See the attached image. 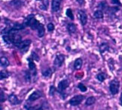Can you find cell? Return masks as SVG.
<instances>
[{"label":"cell","instance_id":"cell-28","mask_svg":"<svg viewBox=\"0 0 122 110\" xmlns=\"http://www.w3.org/2000/svg\"><path fill=\"white\" fill-rule=\"evenodd\" d=\"M25 79L27 82H30L31 81V74L29 71H26L25 73Z\"/></svg>","mask_w":122,"mask_h":110},{"label":"cell","instance_id":"cell-1","mask_svg":"<svg viewBox=\"0 0 122 110\" xmlns=\"http://www.w3.org/2000/svg\"><path fill=\"white\" fill-rule=\"evenodd\" d=\"M120 82L117 79H114L109 83V90L112 95H115L119 92Z\"/></svg>","mask_w":122,"mask_h":110},{"label":"cell","instance_id":"cell-34","mask_svg":"<svg viewBox=\"0 0 122 110\" xmlns=\"http://www.w3.org/2000/svg\"><path fill=\"white\" fill-rule=\"evenodd\" d=\"M120 103H121V105L122 106V93H121V97H120Z\"/></svg>","mask_w":122,"mask_h":110},{"label":"cell","instance_id":"cell-19","mask_svg":"<svg viewBox=\"0 0 122 110\" xmlns=\"http://www.w3.org/2000/svg\"><path fill=\"white\" fill-rule=\"evenodd\" d=\"M25 27V26L23 24H21V23H16L14 24V26H12V28L14 30H15L17 31H19V30H23Z\"/></svg>","mask_w":122,"mask_h":110},{"label":"cell","instance_id":"cell-14","mask_svg":"<svg viewBox=\"0 0 122 110\" xmlns=\"http://www.w3.org/2000/svg\"><path fill=\"white\" fill-rule=\"evenodd\" d=\"M29 68L30 69V71L32 72V73L33 75H36L37 74V70H36V64L34 63L33 61L30 60L29 62Z\"/></svg>","mask_w":122,"mask_h":110},{"label":"cell","instance_id":"cell-21","mask_svg":"<svg viewBox=\"0 0 122 110\" xmlns=\"http://www.w3.org/2000/svg\"><path fill=\"white\" fill-rule=\"evenodd\" d=\"M97 8H100V10H106L107 8V2L106 1H102L98 4Z\"/></svg>","mask_w":122,"mask_h":110},{"label":"cell","instance_id":"cell-12","mask_svg":"<svg viewBox=\"0 0 122 110\" xmlns=\"http://www.w3.org/2000/svg\"><path fill=\"white\" fill-rule=\"evenodd\" d=\"M37 30H38V36L39 37H43L45 35V26L43 24L41 23H39V25L37 28Z\"/></svg>","mask_w":122,"mask_h":110},{"label":"cell","instance_id":"cell-29","mask_svg":"<svg viewBox=\"0 0 122 110\" xmlns=\"http://www.w3.org/2000/svg\"><path fill=\"white\" fill-rule=\"evenodd\" d=\"M47 28H48V30L49 32H52L54 30V25L52 23H49L48 24V26H47Z\"/></svg>","mask_w":122,"mask_h":110},{"label":"cell","instance_id":"cell-31","mask_svg":"<svg viewBox=\"0 0 122 110\" xmlns=\"http://www.w3.org/2000/svg\"><path fill=\"white\" fill-rule=\"evenodd\" d=\"M55 92H56V88H54V86H51L50 88V95H51V96H54V95L55 94Z\"/></svg>","mask_w":122,"mask_h":110},{"label":"cell","instance_id":"cell-5","mask_svg":"<svg viewBox=\"0 0 122 110\" xmlns=\"http://www.w3.org/2000/svg\"><path fill=\"white\" fill-rule=\"evenodd\" d=\"M65 60V56L63 54H59L56 57V58L54 61V66L55 67H60Z\"/></svg>","mask_w":122,"mask_h":110},{"label":"cell","instance_id":"cell-9","mask_svg":"<svg viewBox=\"0 0 122 110\" xmlns=\"http://www.w3.org/2000/svg\"><path fill=\"white\" fill-rule=\"evenodd\" d=\"M41 97H42V94L39 90H36V91H34L32 93L30 96L29 97V101H35V100L39 99Z\"/></svg>","mask_w":122,"mask_h":110},{"label":"cell","instance_id":"cell-37","mask_svg":"<svg viewBox=\"0 0 122 110\" xmlns=\"http://www.w3.org/2000/svg\"><path fill=\"white\" fill-rule=\"evenodd\" d=\"M0 20H1V18H0Z\"/></svg>","mask_w":122,"mask_h":110},{"label":"cell","instance_id":"cell-16","mask_svg":"<svg viewBox=\"0 0 122 110\" xmlns=\"http://www.w3.org/2000/svg\"><path fill=\"white\" fill-rule=\"evenodd\" d=\"M109 45L106 42L102 43V44L100 45V52L101 54H103L104 52L109 51Z\"/></svg>","mask_w":122,"mask_h":110},{"label":"cell","instance_id":"cell-20","mask_svg":"<svg viewBox=\"0 0 122 110\" xmlns=\"http://www.w3.org/2000/svg\"><path fill=\"white\" fill-rule=\"evenodd\" d=\"M52 73H53V70L51 68H48V69H47L45 71L42 72V75H43L45 77H51Z\"/></svg>","mask_w":122,"mask_h":110},{"label":"cell","instance_id":"cell-27","mask_svg":"<svg viewBox=\"0 0 122 110\" xmlns=\"http://www.w3.org/2000/svg\"><path fill=\"white\" fill-rule=\"evenodd\" d=\"M27 110H43L42 107L41 106H30V107H26Z\"/></svg>","mask_w":122,"mask_h":110},{"label":"cell","instance_id":"cell-10","mask_svg":"<svg viewBox=\"0 0 122 110\" xmlns=\"http://www.w3.org/2000/svg\"><path fill=\"white\" fill-rule=\"evenodd\" d=\"M8 100H9V102H10V103L12 104V105H17V104L20 103V100H18V98L17 97V96H16L15 94H11V95H9Z\"/></svg>","mask_w":122,"mask_h":110},{"label":"cell","instance_id":"cell-30","mask_svg":"<svg viewBox=\"0 0 122 110\" xmlns=\"http://www.w3.org/2000/svg\"><path fill=\"white\" fill-rule=\"evenodd\" d=\"M111 3L112 5H118V6L122 5V4L121 3L120 0H111Z\"/></svg>","mask_w":122,"mask_h":110},{"label":"cell","instance_id":"cell-33","mask_svg":"<svg viewBox=\"0 0 122 110\" xmlns=\"http://www.w3.org/2000/svg\"><path fill=\"white\" fill-rule=\"evenodd\" d=\"M76 1L79 5H83L84 4V2H84V0H76Z\"/></svg>","mask_w":122,"mask_h":110},{"label":"cell","instance_id":"cell-7","mask_svg":"<svg viewBox=\"0 0 122 110\" xmlns=\"http://www.w3.org/2000/svg\"><path fill=\"white\" fill-rule=\"evenodd\" d=\"M61 5V0H52L51 2V9L53 12H57Z\"/></svg>","mask_w":122,"mask_h":110},{"label":"cell","instance_id":"cell-32","mask_svg":"<svg viewBox=\"0 0 122 110\" xmlns=\"http://www.w3.org/2000/svg\"><path fill=\"white\" fill-rule=\"evenodd\" d=\"M32 58L33 59V60H37V61H39V56L37 55L35 52H32Z\"/></svg>","mask_w":122,"mask_h":110},{"label":"cell","instance_id":"cell-15","mask_svg":"<svg viewBox=\"0 0 122 110\" xmlns=\"http://www.w3.org/2000/svg\"><path fill=\"white\" fill-rule=\"evenodd\" d=\"M9 60H8L7 57H0V65L3 67H7V66H9Z\"/></svg>","mask_w":122,"mask_h":110},{"label":"cell","instance_id":"cell-17","mask_svg":"<svg viewBox=\"0 0 122 110\" xmlns=\"http://www.w3.org/2000/svg\"><path fill=\"white\" fill-rule=\"evenodd\" d=\"M93 17L96 19H102L104 17V14L101 10H97L93 13Z\"/></svg>","mask_w":122,"mask_h":110},{"label":"cell","instance_id":"cell-38","mask_svg":"<svg viewBox=\"0 0 122 110\" xmlns=\"http://www.w3.org/2000/svg\"><path fill=\"white\" fill-rule=\"evenodd\" d=\"M0 79H1V78H0Z\"/></svg>","mask_w":122,"mask_h":110},{"label":"cell","instance_id":"cell-3","mask_svg":"<svg viewBox=\"0 0 122 110\" xmlns=\"http://www.w3.org/2000/svg\"><path fill=\"white\" fill-rule=\"evenodd\" d=\"M84 99V96H83V95H76V96H75L69 100V103L72 106H76L79 104H81Z\"/></svg>","mask_w":122,"mask_h":110},{"label":"cell","instance_id":"cell-23","mask_svg":"<svg viewBox=\"0 0 122 110\" xmlns=\"http://www.w3.org/2000/svg\"><path fill=\"white\" fill-rule=\"evenodd\" d=\"M9 76V73L8 72L7 70H2L1 72H0V78H1V79H6L8 78Z\"/></svg>","mask_w":122,"mask_h":110},{"label":"cell","instance_id":"cell-2","mask_svg":"<svg viewBox=\"0 0 122 110\" xmlns=\"http://www.w3.org/2000/svg\"><path fill=\"white\" fill-rule=\"evenodd\" d=\"M30 44H31V40L26 39L24 41H21L20 44L17 46V47L20 48L23 53H25L29 49V46L30 45Z\"/></svg>","mask_w":122,"mask_h":110},{"label":"cell","instance_id":"cell-11","mask_svg":"<svg viewBox=\"0 0 122 110\" xmlns=\"http://www.w3.org/2000/svg\"><path fill=\"white\" fill-rule=\"evenodd\" d=\"M82 64H83V60H82L81 58L76 59V61H75V63H74V68H75V69H76V70L80 69L81 68V66H82Z\"/></svg>","mask_w":122,"mask_h":110},{"label":"cell","instance_id":"cell-26","mask_svg":"<svg viewBox=\"0 0 122 110\" xmlns=\"http://www.w3.org/2000/svg\"><path fill=\"white\" fill-rule=\"evenodd\" d=\"M78 89H80V90L82 92L87 91V87L84 84H83L82 83H79L78 84Z\"/></svg>","mask_w":122,"mask_h":110},{"label":"cell","instance_id":"cell-36","mask_svg":"<svg viewBox=\"0 0 122 110\" xmlns=\"http://www.w3.org/2000/svg\"><path fill=\"white\" fill-rule=\"evenodd\" d=\"M37 1H41V0H37Z\"/></svg>","mask_w":122,"mask_h":110},{"label":"cell","instance_id":"cell-4","mask_svg":"<svg viewBox=\"0 0 122 110\" xmlns=\"http://www.w3.org/2000/svg\"><path fill=\"white\" fill-rule=\"evenodd\" d=\"M78 15L79 17V20L82 26H85L87 23V15L86 12L83 10H79L78 11Z\"/></svg>","mask_w":122,"mask_h":110},{"label":"cell","instance_id":"cell-24","mask_svg":"<svg viewBox=\"0 0 122 110\" xmlns=\"http://www.w3.org/2000/svg\"><path fill=\"white\" fill-rule=\"evenodd\" d=\"M97 79L99 80L100 82H104L105 79H106V76L105 73H100L97 75Z\"/></svg>","mask_w":122,"mask_h":110},{"label":"cell","instance_id":"cell-6","mask_svg":"<svg viewBox=\"0 0 122 110\" xmlns=\"http://www.w3.org/2000/svg\"><path fill=\"white\" fill-rule=\"evenodd\" d=\"M69 85V82L67 79H64V80H62L61 82L58 84V87H57V90L58 91L62 93L63 91L66 89Z\"/></svg>","mask_w":122,"mask_h":110},{"label":"cell","instance_id":"cell-8","mask_svg":"<svg viewBox=\"0 0 122 110\" xmlns=\"http://www.w3.org/2000/svg\"><path fill=\"white\" fill-rule=\"evenodd\" d=\"M11 5L15 8H20L25 5V0H13L10 2Z\"/></svg>","mask_w":122,"mask_h":110},{"label":"cell","instance_id":"cell-22","mask_svg":"<svg viewBox=\"0 0 122 110\" xmlns=\"http://www.w3.org/2000/svg\"><path fill=\"white\" fill-rule=\"evenodd\" d=\"M66 16L70 19V20L73 21L74 20V15H73V13H72V11L71 8H68L66 11Z\"/></svg>","mask_w":122,"mask_h":110},{"label":"cell","instance_id":"cell-13","mask_svg":"<svg viewBox=\"0 0 122 110\" xmlns=\"http://www.w3.org/2000/svg\"><path fill=\"white\" fill-rule=\"evenodd\" d=\"M67 30H68V32L70 33V34H72V33H75L76 31H77V27H76V25L75 24V23H69L67 26Z\"/></svg>","mask_w":122,"mask_h":110},{"label":"cell","instance_id":"cell-35","mask_svg":"<svg viewBox=\"0 0 122 110\" xmlns=\"http://www.w3.org/2000/svg\"><path fill=\"white\" fill-rule=\"evenodd\" d=\"M0 95H3V91L1 89H0Z\"/></svg>","mask_w":122,"mask_h":110},{"label":"cell","instance_id":"cell-18","mask_svg":"<svg viewBox=\"0 0 122 110\" xmlns=\"http://www.w3.org/2000/svg\"><path fill=\"white\" fill-rule=\"evenodd\" d=\"M96 103V98L94 97H90L86 100L85 105L86 106H92Z\"/></svg>","mask_w":122,"mask_h":110},{"label":"cell","instance_id":"cell-25","mask_svg":"<svg viewBox=\"0 0 122 110\" xmlns=\"http://www.w3.org/2000/svg\"><path fill=\"white\" fill-rule=\"evenodd\" d=\"M2 39L4 40V42L7 43V44H11V40H10V38H9V36L8 34H5L2 36Z\"/></svg>","mask_w":122,"mask_h":110}]
</instances>
